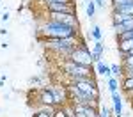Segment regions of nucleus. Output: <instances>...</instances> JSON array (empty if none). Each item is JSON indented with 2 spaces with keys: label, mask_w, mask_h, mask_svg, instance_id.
I'll list each match as a JSON object with an SVG mask.
<instances>
[{
  "label": "nucleus",
  "mask_w": 133,
  "mask_h": 117,
  "mask_svg": "<svg viewBox=\"0 0 133 117\" xmlns=\"http://www.w3.org/2000/svg\"><path fill=\"white\" fill-rule=\"evenodd\" d=\"M29 82H30L32 85H39V82H41V78H39V76H32V78L29 80Z\"/></svg>",
  "instance_id": "nucleus-20"
},
{
  "label": "nucleus",
  "mask_w": 133,
  "mask_h": 117,
  "mask_svg": "<svg viewBox=\"0 0 133 117\" xmlns=\"http://www.w3.org/2000/svg\"><path fill=\"white\" fill-rule=\"evenodd\" d=\"M85 12H87V18L89 20H94V16H96V4H94V0H87L85 2Z\"/></svg>",
  "instance_id": "nucleus-10"
},
{
  "label": "nucleus",
  "mask_w": 133,
  "mask_h": 117,
  "mask_svg": "<svg viewBox=\"0 0 133 117\" xmlns=\"http://www.w3.org/2000/svg\"><path fill=\"white\" fill-rule=\"evenodd\" d=\"M112 117H123V114H114Z\"/></svg>",
  "instance_id": "nucleus-23"
},
{
  "label": "nucleus",
  "mask_w": 133,
  "mask_h": 117,
  "mask_svg": "<svg viewBox=\"0 0 133 117\" xmlns=\"http://www.w3.org/2000/svg\"><path fill=\"white\" fill-rule=\"evenodd\" d=\"M53 117H68V115H66V112H64L62 106H55V114H53Z\"/></svg>",
  "instance_id": "nucleus-17"
},
{
  "label": "nucleus",
  "mask_w": 133,
  "mask_h": 117,
  "mask_svg": "<svg viewBox=\"0 0 133 117\" xmlns=\"http://www.w3.org/2000/svg\"><path fill=\"white\" fill-rule=\"evenodd\" d=\"M133 50V39H124L119 41V53H126Z\"/></svg>",
  "instance_id": "nucleus-12"
},
{
  "label": "nucleus",
  "mask_w": 133,
  "mask_h": 117,
  "mask_svg": "<svg viewBox=\"0 0 133 117\" xmlns=\"http://www.w3.org/2000/svg\"><path fill=\"white\" fill-rule=\"evenodd\" d=\"M37 103L39 105H46V106H55V99H53V94L48 87H43L39 91V98H37Z\"/></svg>",
  "instance_id": "nucleus-5"
},
{
  "label": "nucleus",
  "mask_w": 133,
  "mask_h": 117,
  "mask_svg": "<svg viewBox=\"0 0 133 117\" xmlns=\"http://www.w3.org/2000/svg\"><path fill=\"white\" fill-rule=\"evenodd\" d=\"M107 85H108V91L110 92H117V89H119V78H115V76L107 78Z\"/></svg>",
  "instance_id": "nucleus-14"
},
{
  "label": "nucleus",
  "mask_w": 133,
  "mask_h": 117,
  "mask_svg": "<svg viewBox=\"0 0 133 117\" xmlns=\"http://www.w3.org/2000/svg\"><path fill=\"white\" fill-rule=\"evenodd\" d=\"M41 32L44 37H55V39H64V37H73V36H80V30L68 27L57 20H48L43 23Z\"/></svg>",
  "instance_id": "nucleus-1"
},
{
  "label": "nucleus",
  "mask_w": 133,
  "mask_h": 117,
  "mask_svg": "<svg viewBox=\"0 0 133 117\" xmlns=\"http://www.w3.org/2000/svg\"><path fill=\"white\" fill-rule=\"evenodd\" d=\"M112 101H114V114H123V98L119 92H112Z\"/></svg>",
  "instance_id": "nucleus-8"
},
{
  "label": "nucleus",
  "mask_w": 133,
  "mask_h": 117,
  "mask_svg": "<svg viewBox=\"0 0 133 117\" xmlns=\"http://www.w3.org/2000/svg\"><path fill=\"white\" fill-rule=\"evenodd\" d=\"M76 117H85V114H76Z\"/></svg>",
  "instance_id": "nucleus-24"
},
{
  "label": "nucleus",
  "mask_w": 133,
  "mask_h": 117,
  "mask_svg": "<svg viewBox=\"0 0 133 117\" xmlns=\"http://www.w3.org/2000/svg\"><path fill=\"white\" fill-rule=\"evenodd\" d=\"M0 34H2V36H7V29H5V27H4V29H0Z\"/></svg>",
  "instance_id": "nucleus-22"
},
{
  "label": "nucleus",
  "mask_w": 133,
  "mask_h": 117,
  "mask_svg": "<svg viewBox=\"0 0 133 117\" xmlns=\"http://www.w3.org/2000/svg\"><path fill=\"white\" fill-rule=\"evenodd\" d=\"M110 73H112V76H115V78H123V66L121 64H112L110 66Z\"/></svg>",
  "instance_id": "nucleus-15"
},
{
  "label": "nucleus",
  "mask_w": 133,
  "mask_h": 117,
  "mask_svg": "<svg viewBox=\"0 0 133 117\" xmlns=\"http://www.w3.org/2000/svg\"><path fill=\"white\" fill-rule=\"evenodd\" d=\"M123 59H121V66L124 67H133V52H126V53H119Z\"/></svg>",
  "instance_id": "nucleus-9"
},
{
  "label": "nucleus",
  "mask_w": 133,
  "mask_h": 117,
  "mask_svg": "<svg viewBox=\"0 0 133 117\" xmlns=\"http://www.w3.org/2000/svg\"><path fill=\"white\" fill-rule=\"evenodd\" d=\"M94 4H96L98 9H103L105 7V0H94Z\"/></svg>",
  "instance_id": "nucleus-21"
},
{
  "label": "nucleus",
  "mask_w": 133,
  "mask_h": 117,
  "mask_svg": "<svg viewBox=\"0 0 133 117\" xmlns=\"http://www.w3.org/2000/svg\"><path fill=\"white\" fill-rule=\"evenodd\" d=\"M53 94V99H55V106H62L66 103H69V91L68 87H61V85H50L48 87Z\"/></svg>",
  "instance_id": "nucleus-4"
},
{
  "label": "nucleus",
  "mask_w": 133,
  "mask_h": 117,
  "mask_svg": "<svg viewBox=\"0 0 133 117\" xmlns=\"http://www.w3.org/2000/svg\"><path fill=\"white\" fill-rule=\"evenodd\" d=\"M69 60H73L75 64H82V66H91L92 67V64H94L92 62V52H91V48L87 46V43L83 41V39H80L78 46L71 52Z\"/></svg>",
  "instance_id": "nucleus-3"
},
{
  "label": "nucleus",
  "mask_w": 133,
  "mask_h": 117,
  "mask_svg": "<svg viewBox=\"0 0 133 117\" xmlns=\"http://www.w3.org/2000/svg\"><path fill=\"white\" fill-rule=\"evenodd\" d=\"M96 74L105 76V78H110V76H112V73H110V66L105 64L103 60H101V62H98V64H96Z\"/></svg>",
  "instance_id": "nucleus-7"
},
{
  "label": "nucleus",
  "mask_w": 133,
  "mask_h": 117,
  "mask_svg": "<svg viewBox=\"0 0 133 117\" xmlns=\"http://www.w3.org/2000/svg\"><path fill=\"white\" fill-rule=\"evenodd\" d=\"M92 62L98 64L103 60V53H105V44H103L101 41H94V44H92Z\"/></svg>",
  "instance_id": "nucleus-6"
},
{
  "label": "nucleus",
  "mask_w": 133,
  "mask_h": 117,
  "mask_svg": "<svg viewBox=\"0 0 133 117\" xmlns=\"http://www.w3.org/2000/svg\"><path fill=\"white\" fill-rule=\"evenodd\" d=\"M9 18H11V14L5 11V12L2 14V18H0V20H2V23H7V21H9Z\"/></svg>",
  "instance_id": "nucleus-19"
},
{
  "label": "nucleus",
  "mask_w": 133,
  "mask_h": 117,
  "mask_svg": "<svg viewBox=\"0 0 133 117\" xmlns=\"http://www.w3.org/2000/svg\"><path fill=\"white\" fill-rule=\"evenodd\" d=\"M131 52H133V50H131Z\"/></svg>",
  "instance_id": "nucleus-25"
},
{
  "label": "nucleus",
  "mask_w": 133,
  "mask_h": 117,
  "mask_svg": "<svg viewBox=\"0 0 133 117\" xmlns=\"http://www.w3.org/2000/svg\"><path fill=\"white\" fill-rule=\"evenodd\" d=\"M121 87L124 92L133 96V78H121Z\"/></svg>",
  "instance_id": "nucleus-11"
},
{
  "label": "nucleus",
  "mask_w": 133,
  "mask_h": 117,
  "mask_svg": "<svg viewBox=\"0 0 133 117\" xmlns=\"http://www.w3.org/2000/svg\"><path fill=\"white\" fill-rule=\"evenodd\" d=\"M62 71L71 78V82H82L85 78L92 76V67L91 66H82V64H75L69 59H64L62 62Z\"/></svg>",
  "instance_id": "nucleus-2"
},
{
  "label": "nucleus",
  "mask_w": 133,
  "mask_h": 117,
  "mask_svg": "<svg viewBox=\"0 0 133 117\" xmlns=\"http://www.w3.org/2000/svg\"><path fill=\"white\" fill-rule=\"evenodd\" d=\"M110 114H114V108H107V106L99 108V117H112Z\"/></svg>",
  "instance_id": "nucleus-16"
},
{
  "label": "nucleus",
  "mask_w": 133,
  "mask_h": 117,
  "mask_svg": "<svg viewBox=\"0 0 133 117\" xmlns=\"http://www.w3.org/2000/svg\"><path fill=\"white\" fill-rule=\"evenodd\" d=\"M34 117H53L51 114H48V112H37V114H34Z\"/></svg>",
  "instance_id": "nucleus-18"
},
{
  "label": "nucleus",
  "mask_w": 133,
  "mask_h": 117,
  "mask_svg": "<svg viewBox=\"0 0 133 117\" xmlns=\"http://www.w3.org/2000/svg\"><path fill=\"white\" fill-rule=\"evenodd\" d=\"M91 37L94 39V41H101L103 39V32L96 23H92V27H91Z\"/></svg>",
  "instance_id": "nucleus-13"
}]
</instances>
